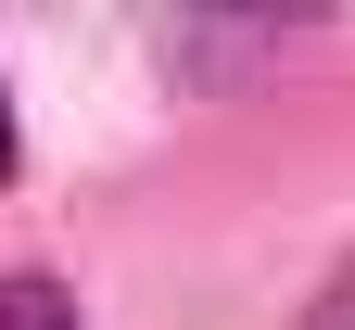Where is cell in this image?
I'll list each match as a JSON object with an SVG mask.
<instances>
[{
    "mask_svg": "<svg viewBox=\"0 0 355 330\" xmlns=\"http://www.w3.org/2000/svg\"><path fill=\"white\" fill-rule=\"evenodd\" d=\"M0 178H13V102H0Z\"/></svg>",
    "mask_w": 355,
    "mask_h": 330,
    "instance_id": "3957f363",
    "label": "cell"
},
{
    "mask_svg": "<svg viewBox=\"0 0 355 330\" xmlns=\"http://www.w3.org/2000/svg\"><path fill=\"white\" fill-rule=\"evenodd\" d=\"M203 13H241V26H292V13H330V0H203Z\"/></svg>",
    "mask_w": 355,
    "mask_h": 330,
    "instance_id": "7a4b0ae2",
    "label": "cell"
},
{
    "mask_svg": "<svg viewBox=\"0 0 355 330\" xmlns=\"http://www.w3.org/2000/svg\"><path fill=\"white\" fill-rule=\"evenodd\" d=\"M0 330H76V292L64 279H0Z\"/></svg>",
    "mask_w": 355,
    "mask_h": 330,
    "instance_id": "6da1fadb",
    "label": "cell"
}]
</instances>
